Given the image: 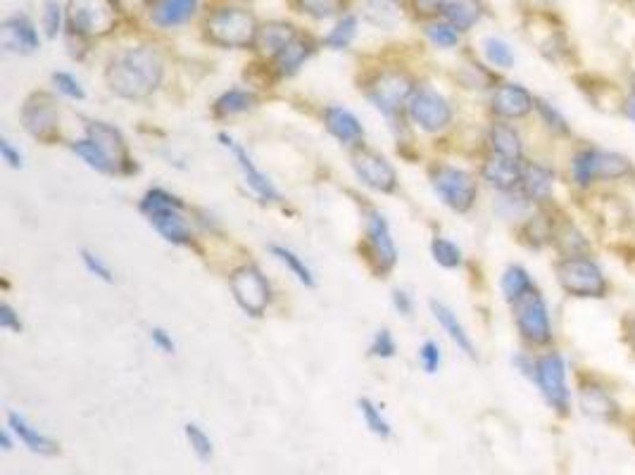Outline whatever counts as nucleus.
I'll return each instance as SVG.
<instances>
[{
  "instance_id": "1",
  "label": "nucleus",
  "mask_w": 635,
  "mask_h": 475,
  "mask_svg": "<svg viewBox=\"0 0 635 475\" xmlns=\"http://www.w3.org/2000/svg\"><path fill=\"white\" fill-rule=\"evenodd\" d=\"M162 76H165L162 55L150 46H138L117 55L110 62L105 79L119 98L143 100L157 91V86L162 84Z\"/></svg>"
},
{
  "instance_id": "2",
  "label": "nucleus",
  "mask_w": 635,
  "mask_h": 475,
  "mask_svg": "<svg viewBox=\"0 0 635 475\" xmlns=\"http://www.w3.org/2000/svg\"><path fill=\"white\" fill-rule=\"evenodd\" d=\"M569 181L576 190H595L605 183L635 181V162L619 150L583 143L569 157Z\"/></svg>"
},
{
  "instance_id": "3",
  "label": "nucleus",
  "mask_w": 635,
  "mask_h": 475,
  "mask_svg": "<svg viewBox=\"0 0 635 475\" xmlns=\"http://www.w3.org/2000/svg\"><path fill=\"white\" fill-rule=\"evenodd\" d=\"M555 278L564 295L574 300H607L612 293V281H609L602 264L590 255L559 257L555 262Z\"/></svg>"
},
{
  "instance_id": "4",
  "label": "nucleus",
  "mask_w": 635,
  "mask_h": 475,
  "mask_svg": "<svg viewBox=\"0 0 635 475\" xmlns=\"http://www.w3.org/2000/svg\"><path fill=\"white\" fill-rule=\"evenodd\" d=\"M533 383L545 399V404L557 416H569L574 407V392L569 385V361L559 350H548L538 354Z\"/></svg>"
},
{
  "instance_id": "5",
  "label": "nucleus",
  "mask_w": 635,
  "mask_h": 475,
  "mask_svg": "<svg viewBox=\"0 0 635 475\" xmlns=\"http://www.w3.org/2000/svg\"><path fill=\"white\" fill-rule=\"evenodd\" d=\"M514 326L521 335V340L531 347H550L555 342V326H552V314L540 290H531L526 297H521L517 304H512Z\"/></svg>"
},
{
  "instance_id": "6",
  "label": "nucleus",
  "mask_w": 635,
  "mask_h": 475,
  "mask_svg": "<svg viewBox=\"0 0 635 475\" xmlns=\"http://www.w3.org/2000/svg\"><path fill=\"white\" fill-rule=\"evenodd\" d=\"M255 17L241 8H222L207 19V36L224 48H248L257 41Z\"/></svg>"
},
{
  "instance_id": "7",
  "label": "nucleus",
  "mask_w": 635,
  "mask_h": 475,
  "mask_svg": "<svg viewBox=\"0 0 635 475\" xmlns=\"http://www.w3.org/2000/svg\"><path fill=\"white\" fill-rule=\"evenodd\" d=\"M431 183L438 198L457 214L469 212L476 205V198H479V181L467 169L443 164V167L433 169Z\"/></svg>"
},
{
  "instance_id": "8",
  "label": "nucleus",
  "mask_w": 635,
  "mask_h": 475,
  "mask_svg": "<svg viewBox=\"0 0 635 475\" xmlns=\"http://www.w3.org/2000/svg\"><path fill=\"white\" fill-rule=\"evenodd\" d=\"M67 19L81 36H105L117 24V0H69Z\"/></svg>"
},
{
  "instance_id": "9",
  "label": "nucleus",
  "mask_w": 635,
  "mask_h": 475,
  "mask_svg": "<svg viewBox=\"0 0 635 475\" xmlns=\"http://www.w3.org/2000/svg\"><path fill=\"white\" fill-rule=\"evenodd\" d=\"M231 293H234L238 307L250 316H262L267 312L269 300H272V288L267 278L257 266H241L231 274Z\"/></svg>"
},
{
  "instance_id": "10",
  "label": "nucleus",
  "mask_w": 635,
  "mask_h": 475,
  "mask_svg": "<svg viewBox=\"0 0 635 475\" xmlns=\"http://www.w3.org/2000/svg\"><path fill=\"white\" fill-rule=\"evenodd\" d=\"M407 112H410V119L419 129L429 133L448 129L452 122V105L438 91L426 86L417 88L412 93L410 103H407Z\"/></svg>"
},
{
  "instance_id": "11",
  "label": "nucleus",
  "mask_w": 635,
  "mask_h": 475,
  "mask_svg": "<svg viewBox=\"0 0 635 475\" xmlns=\"http://www.w3.org/2000/svg\"><path fill=\"white\" fill-rule=\"evenodd\" d=\"M578 407L595 421L614 423L619 418V402H616L614 392L609 390V385L602 378H597L595 373H583L578 378Z\"/></svg>"
},
{
  "instance_id": "12",
  "label": "nucleus",
  "mask_w": 635,
  "mask_h": 475,
  "mask_svg": "<svg viewBox=\"0 0 635 475\" xmlns=\"http://www.w3.org/2000/svg\"><path fill=\"white\" fill-rule=\"evenodd\" d=\"M414 88L410 76L402 72H383L376 76L369 86V100L379 107V110L386 114V117H393L395 112L400 110L402 105L410 103Z\"/></svg>"
},
{
  "instance_id": "13",
  "label": "nucleus",
  "mask_w": 635,
  "mask_h": 475,
  "mask_svg": "<svg viewBox=\"0 0 635 475\" xmlns=\"http://www.w3.org/2000/svg\"><path fill=\"white\" fill-rule=\"evenodd\" d=\"M490 110L502 122H519V119H526L528 114L536 112V95L528 91L526 86L505 81V84L495 86L493 98H490Z\"/></svg>"
},
{
  "instance_id": "14",
  "label": "nucleus",
  "mask_w": 635,
  "mask_h": 475,
  "mask_svg": "<svg viewBox=\"0 0 635 475\" xmlns=\"http://www.w3.org/2000/svg\"><path fill=\"white\" fill-rule=\"evenodd\" d=\"M352 167H355L357 179H360L364 186L379 190V193H393L395 186H398L395 169L386 157L379 155V152L367 148L357 150L355 155H352Z\"/></svg>"
},
{
  "instance_id": "15",
  "label": "nucleus",
  "mask_w": 635,
  "mask_h": 475,
  "mask_svg": "<svg viewBox=\"0 0 635 475\" xmlns=\"http://www.w3.org/2000/svg\"><path fill=\"white\" fill-rule=\"evenodd\" d=\"M555 188H557V171L555 167L545 162H524V171H521V186L519 193L531 202L533 207H548L555 200Z\"/></svg>"
},
{
  "instance_id": "16",
  "label": "nucleus",
  "mask_w": 635,
  "mask_h": 475,
  "mask_svg": "<svg viewBox=\"0 0 635 475\" xmlns=\"http://www.w3.org/2000/svg\"><path fill=\"white\" fill-rule=\"evenodd\" d=\"M22 122L31 136L41 138V141H50L60 124V112L55 107V100L46 93L31 95L22 107Z\"/></svg>"
},
{
  "instance_id": "17",
  "label": "nucleus",
  "mask_w": 635,
  "mask_h": 475,
  "mask_svg": "<svg viewBox=\"0 0 635 475\" xmlns=\"http://www.w3.org/2000/svg\"><path fill=\"white\" fill-rule=\"evenodd\" d=\"M367 245L372 255L374 269L379 274H388L398 262V250H395L391 226L381 212H369L367 217Z\"/></svg>"
},
{
  "instance_id": "18",
  "label": "nucleus",
  "mask_w": 635,
  "mask_h": 475,
  "mask_svg": "<svg viewBox=\"0 0 635 475\" xmlns=\"http://www.w3.org/2000/svg\"><path fill=\"white\" fill-rule=\"evenodd\" d=\"M219 143H222L224 148L229 150L231 155H234L238 169L243 171L245 183H248L250 190H253L257 198H262L264 202H276V200H281L279 190H276L274 183L267 179V174H262V171L257 169V164L253 162V157L248 155V150H245L241 143H236L234 138L229 136V133H219Z\"/></svg>"
},
{
  "instance_id": "19",
  "label": "nucleus",
  "mask_w": 635,
  "mask_h": 475,
  "mask_svg": "<svg viewBox=\"0 0 635 475\" xmlns=\"http://www.w3.org/2000/svg\"><path fill=\"white\" fill-rule=\"evenodd\" d=\"M521 171H524V162L490 152L481 167V179L498 193H514L521 186Z\"/></svg>"
},
{
  "instance_id": "20",
  "label": "nucleus",
  "mask_w": 635,
  "mask_h": 475,
  "mask_svg": "<svg viewBox=\"0 0 635 475\" xmlns=\"http://www.w3.org/2000/svg\"><path fill=\"white\" fill-rule=\"evenodd\" d=\"M86 131H88V138H91V141L110 157V162L115 164L117 171H122L124 167L129 169L127 143H124L122 133H119L115 126L105 122H91L86 126Z\"/></svg>"
},
{
  "instance_id": "21",
  "label": "nucleus",
  "mask_w": 635,
  "mask_h": 475,
  "mask_svg": "<svg viewBox=\"0 0 635 475\" xmlns=\"http://www.w3.org/2000/svg\"><path fill=\"white\" fill-rule=\"evenodd\" d=\"M39 34H36L34 24L29 17L24 15H12L5 19L3 24V48L8 53H34L39 48Z\"/></svg>"
},
{
  "instance_id": "22",
  "label": "nucleus",
  "mask_w": 635,
  "mask_h": 475,
  "mask_svg": "<svg viewBox=\"0 0 635 475\" xmlns=\"http://www.w3.org/2000/svg\"><path fill=\"white\" fill-rule=\"evenodd\" d=\"M8 428L15 433L17 440L22 442L29 452L41 454V456H55L60 452V445L53 440V437L39 433V428H34L31 423L17 411H10L8 414Z\"/></svg>"
},
{
  "instance_id": "23",
  "label": "nucleus",
  "mask_w": 635,
  "mask_h": 475,
  "mask_svg": "<svg viewBox=\"0 0 635 475\" xmlns=\"http://www.w3.org/2000/svg\"><path fill=\"white\" fill-rule=\"evenodd\" d=\"M148 221L155 226V231L160 233L167 243L172 245H191L193 233L191 226L186 224V219L181 217V209H160V212L148 214Z\"/></svg>"
},
{
  "instance_id": "24",
  "label": "nucleus",
  "mask_w": 635,
  "mask_h": 475,
  "mask_svg": "<svg viewBox=\"0 0 635 475\" xmlns=\"http://www.w3.org/2000/svg\"><path fill=\"white\" fill-rule=\"evenodd\" d=\"M324 124H326V131H329L333 138H338L343 145L357 143L364 136V126L360 124V119L341 105L326 107Z\"/></svg>"
},
{
  "instance_id": "25",
  "label": "nucleus",
  "mask_w": 635,
  "mask_h": 475,
  "mask_svg": "<svg viewBox=\"0 0 635 475\" xmlns=\"http://www.w3.org/2000/svg\"><path fill=\"white\" fill-rule=\"evenodd\" d=\"M488 145L493 155L509 157V160L524 162V141H521V133L517 126L498 119L488 131Z\"/></svg>"
},
{
  "instance_id": "26",
  "label": "nucleus",
  "mask_w": 635,
  "mask_h": 475,
  "mask_svg": "<svg viewBox=\"0 0 635 475\" xmlns=\"http://www.w3.org/2000/svg\"><path fill=\"white\" fill-rule=\"evenodd\" d=\"M555 250L559 257H576V255H590L593 252V243H590L586 233L581 231V226L569 217L557 219V231H555Z\"/></svg>"
},
{
  "instance_id": "27",
  "label": "nucleus",
  "mask_w": 635,
  "mask_h": 475,
  "mask_svg": "<svg viewBox=\"0 0 635 475\" xmlns=\"http://www.w3.org/2000/svg\"><path fill=\"white\" fill-rule=\"evenodd\" d=\"M200 0H155L150 8V17L160 29H172L186 24L196 15Z\"/></svg>"
},
{
  "instance_id": "28",
  "label": "nucleus",
  "mask_w": 635,
  "mask_h": 475,
  "mask_svg": "<svg viewBox=\"0 0 635 475\" xmlns=\"http://www.w3.org/2000/svg\"><path fill=\"white\" fill-rule=\"evenodd\" d=\"M431 312H433V316H436V321L440 323V328H443V331L448 333V338L455 342L457 350L467 354L469 359H476L474 340H471L467 328L462 326V321L457 319V314L452 312L450 307H445L443 302H436V300H431Z\"/></svg>"
},
{
  "instance_id": "29",
  "label": "nucleus",
  "mask_w": 635,
  "mask_h": 475,
  "mask_svg": "<svg viewBox=\"0 0 635 475\" xmlns=\"http://www.w3.org/2000/svg\"><path fill=\"white\" fill-rule=\"evenodd\" d=\"M538 285L536 281H533V276L528 274L526 266L521 264H509L505 271H502L500 276V290H502V297H505V302L512 307V304H517L521 297H526L531 290H536Z\"/></svg>"
},
{
  "instance_id": "30",
  "label": "nucleus",
  "mask_w": 635,
  "mask_h": 475,
  "mask_svg": "<svg viewBox=\"0 0 635 475\" xmlns=\"http://www.w3.org/2000/svg\"><path fill=\"white\" fill-rule=\"evenodd\" d=\"M362 17L379 29H395L402 19L400 0H362Z\"/></svg>"
},
{
  "instance_id": "31",
  "label": "nucleus",
  "mask_w": 635,
  "mask_h": 475,
  "mask_svg": "<svg viewBox=\"0 0 635 475\" xmlns=\"http://www.w3.org/2000/svg\"><path fill=\"white\" fill-rule=\"evenodd\" d=\"M295 38H298V34H295V29L291 27V24L269 22V24H264V27H260V31H257L255 43H257V48L262 50V53L276 57L286 46H291Z\"/></svg>"
},
{
  "instance_id": "32",
  "label": "nucleus",
  "mask_w": 635,
  "mask_h": 475,
  "mask_svg": "<svg viewBox=\"0 0 635 475\" xmlns=\"http://www.w3.org/2000/svg\"><path fill=\"white\" fill-rule=\"evenodd\" d=\"M443 12H445V19H448L457 31L474 29L483 17V8L479 0H452Z\"/></svg>"
},
{
  "instance_id": "33",
  "label": "nucleus",
  "mask_w": 635,
  "mask_h": 475,
  "mask_svg": "<svg viewBox=\"0 0 635 475\" xmlns=\"http://www.w3.org/2000/svg\"><path fill=\"white\" fill-rule=\"evenodd\" d=\"M536 114H538L540 124H543L545 129H548L555 138H571V136H574V129H571L567 114L559 110L555 103H550V100L536 98Z\"/></svg>"
},
{
  "instance_id": "34",
  "label": "nucleus",
  "mask_w": 635,
  "mask_h": 475,
  "mask_svg": "<svg viewBox=\"0 0 635 475\" xmlns=\"http://www.w3.org/2000/svg\"><path fill=\"white\" fill-rule=\"evenodd\" d=\"M312 43L307 41V38H295V41L291 43V46H286L284 50H281L279 55L274 57L276 62V69H279V74L284 76H293L295 72H298L300 67L305 65L307 57L312 55Z\"/></svg>"
},
{
  "instance_id": "35",
  "label": "nucleus",
  "mask_w": 635,
  "mask_h": 475,
  "mask_svg": "<svg viewBox=\"0 0 635 475\" xmlns=\"http://www.w3.org/2000/svg\"><path fill=\"white\" fill-rule=\"evenodd\" d=\"M257 98L250 91H241V88H231V91L222 93L217 98L215 110L219 117H234V114H243L253 110Z\"/></svg>"
},
{
  "instance_id": "36",
  "label": "nucleus",
  "mask_w": 635,
  "mask_h": 475,
  "mask_svg": "<svg viewBox=\"0 0 635 475\" xmlns=\"http://www.w3.org/2000/svg\"><path fill=\"white\" fill-rule=\"evenodd\" d=\"M72 152L77 157H81V160H84L88 167L100 171V174H117L115 164L110 162V157L105 155V152L100 150L98 145L91 141V138H84V141H74Z\"/></svg>"
},
{
  "instance_id": "37",
  "label": "nucleus",
  "mask_w": 635,
  "mask_h": 475,
  "mask_svg": "<svg viewBox=\"0 0 635 475\" xmlns=\"http://www.w3.org/2000/svg\"><path fill=\"white\" fill-rule=\"evenodd\" d=\"M357 407H360V414L364 418V423H367V428L372 430L376 437H381V440H388V437L393 435L391 421H388V418L383 416L381 407L374 402V399L360 397V399H357Z\"/></svg>"
},
{
  "instance_id": "38",
  "label": "nucleus",
  "mask_w": 635,
  "mask_h": 475,
  "mask_svg": "<svg viewBox=\"0 0 635 475\" xmlns=\"http://www.w3.org/2000/svg\"><path fill=\"white\" fill-rule=\"evenodd\" d=\"M269 250H272V255L279 259L281 264H286V269L291 271V274L298 278L300 283L307 285V288H314V276H312L310 266H307L303 259L295 255L293 250H288V247H284V245H272Z\"/></svg>"
},
{
  "instance_id": "39",
  "label": "nucleus",
  "mask_w": 635,
  "mask_h": 475,
  "mask_svg": "<svg viewBox=\"0 0 635 475\" xmlns=\"http://www.w3.org/2000/svg\"><path fill=\"white\" fill-rule=\"evenodd\" d=\"M483 55L495 69H512L514 67V50L509 48L507 41L498 36H488L483 41Z\"/></svg>"
},
{
  "instance_id": "40",
  "label": "nucleus",
  "mask_w": 635,
  "mask_h": 475,
  "mask_svg": "<svg viewBox=\"0 0 635 475\" xmlns=\"http://www.w3.org/2000/svg\"><path fill=\"white\" fill-rule=\"evenodd\" d=\"M184 435H186L188 447H191V452L196 454L198 459L203 461V464L212 461V456H215V445H212L210 435H207L205 430L198 426V423H186Z\"/></svg>"
},
{
  "instance_id": "41",
  "label": "nucleus",
  "mask_w": 635,
  "mask_h": 475,
  "mask_svg": "<svg viewBox=\"0 0 635 475\" xmlns=\"http://www.w3.org/2000/svg\"><path fill=\"white\" fill-rule=\"evenodd\" d=\"M431 255L436 259V264L443 266V269H457V266H462L464 262L460 245L452 243L448 238H433Z\"/></svg>"
},
{
  "instance_id": "42",
  "label": "nucleus",
  "mask_w": 635,
  "mask_h": 475,
  "mask_svg": "<svg viewBox=\"0 0 635 475\" xmlns=\"http://www.w3.org/2000/svg\"><path fill=\"white\" fill-rule=\"evenodd\" d=\"M355 34H357V19L352 15H345L341 22L331 29V34L324 38V46L333 50H343L350 46Z\"/></svg>"
},
{
  "instance_id": "43",
  "label": "nucleus",
  "mask_w": 635,
  "mask_h": 475,
  "mask_svg": "<svg viewBox=\"0 0 635 475\" xmlns=\"http://www.w3.org/2000/svg\"><path fill=\"white\" fill-rule=\"evenodd\" d=\"M169 207L184 209V202L176 198V195L167 193V190H162V188L148 190V193L143 195V200H141V212L146 214V217H148V214L160 212V209H169Z\"/></svg>"
},
{
  "instance_id": "44",
  "label": "nucleus",
  "mask_w": 635,
  "mask_h": 475,
  "mask_svg": "<svg viewBox=\"0 0 635 475\" xmlns=\"http://www.w3.org/2000/svg\"><path fill=\"white\" fill-rule=\"evenodd\" d=\"M426 36L431 38V43H436L438 48H455L460 43V31L452 27L450 22H436L426 27Z\"/></svg>"
},
{
  "instance_id": "45",
  "label": "nucleus",
  "mask_w": 635,
  "mask_h": 475,
  "mask_svg": "<svg viewBox=\"0 0 635 475\" xmlns=\"http://www.w3.org/2000/svg\"><path fill=\"white\" fill-rule=\"evenodd\" d=\"M295 3L300 5V10L317 19L333 17L341 10V0H295Z\"/></svg>"
},
{
  "instance_id": "46",
  "label": "nucleus",
  "mask_w": 635,
  "mask_h": 475,
  "mask_svg": "<svg viewBox=\"0 0 635 475\" xmlns=\"http://www.w3.org/2000/svg\"><path fill=\"white\" fill-rule=\"evenodd\" d=\"M395 350H398V345H395L391 331H386V328L376 333L372 345H369V354H372V357H379V359L395 357Z\"/></svg>"
},
{
  "instance_id": "47",
  "label": "nucleus",
  "mask_w": 635,
  "mask_h": 475,
  "mask_svg": "<svg viewBox=\"0 0 635 475\" xmlns=\"http://www.w3.org/2000/svg\"><path fill=\"white\" fill-rule=\"evenodd\" d=\"M419 361H421V369L426 373H438L440 364H443V354H440L438 342L426 340L419 350Z\"/></svg>"
},
{
  "instance_id": "48",
  "label": "nucleus",
  "mask_w": 635,
  "mask_h": 475,
  "mask_svg": "<svg viewBox=\"0 0 635 475\" xmlns=\"http://www.w3.org/2000/svg\"><path fill=\"white\" fill-rule=\"evenodd\" d=\"M53 84L58 86V91H60L62 95H67V98H72V100H84V98H86L84 88H81V84H79L77 79H74L72 74H67V72H55V74H53Z\"/></svg>"
},
{
  "instance_id": "49",
  "label": "nucleus",
  "mask_w": 635,
  "mask_h": 475,
  "mask_svg": "<svg viewBox=\"0 0 635 475\" xmlns=\"http://www.w3.org/2000/svg\"><path fill=\"white\" fill-rule=\"evenodd\" d=\"M81 259H84V266L88 269V274L98 276L100 281H105V283H115V276H112L110 266L105 264L98 255H93L91 250H81Z\"/></svg>"
},
{
  "instance_id": "50",
  "label": "nucleus",
  "mask_w": 635,
  "mask_h": 475,
  "mask_svg": "<svg viewBox=\"0 0 635 475\" xmlns=\"http://www.w3.org/2000/svg\"><path fill=\"white\" fill-rule=\"evenodd\" d=\"M43 27H46L48 38H58L62 29V10L55 0H48L46 10H43Z\"/></svg>"
},
{
  "instance_id": "51",
  "label": "nucleus",
  "mask_w": 635,
  "mask_h": 475,
  "mask_svg": "<svg viewBox=\"0 0 635 475\" xmlns=\"http://www.w3.org/2000/svg\"><path fill=\"white\" fill-rule=\"evenodd\" d=\"M536 359L538 357H533V354H528V352H517L512 357V364H514V369L521 373V376L533 380V373H536Z\"/></svg>"
},
{
  "instance_id": "52",
  "label": "nucleus",
  "mask_w": 635,
  "mask_h": 475,
  "mask_svg": "<svg viewBox=\"0 0 635 475\" xmlns=\"http://www.w3.org/2000/svg\"><path fill=\"white\" fill-rule=\"evenodd\" d=\"M0 326H3L5 331H12V333H20L22 331L20 314H17L15 309L10 307V304H3V307H0Z\"/></svg>"
},
{
  "instance_id": "53",
  "label": "nucleus",
  "mask_w": 635,
  "mask_h": 475,
  "mask_svg": "<svg viewBox=\"0 0 635 475\" xmlns=\"http://www.w3.org/2000/svg\"><path fill=\"white\" fill-rule=\"evenodd\" d=\"M150 340H153L157 350L165 354H174L176 350V342L172 340V335H169L165 328H153V331H150Z\"/></svg>"
},
{
  "instance_id": "54",
  "label": "nucleus",
  "mask_w": 635,
  "mask_h": 475,
  "mask_svg": "<svg viewBox=\"0 0 635 475\" xmlns=\"http://www.w3.org/2000/svg\"><path fill=\"white\" fill-rule=\"evenodd\" d=\"M0 157H3L5 162H8V167L12 169H22V152L12 148V143L8 141V138H0Z\"/></svg>"
},
{
  "instance_id": "55",
  "label": "nucleus",
  "mask_w": 635,
  "mask_h": 475,
  "mask_svg": "<svg viewBox=\"0 0 635 475\" xmlns=\"http://www.w3.org/2000/svg\"><path fill=\"white\" fill-rule=\"evenodd\" d=\"M619 112H621V117H624V119H626V122L635 124V84H633L631 88H628V91H626V95H624V98H621Z\"/></svg>"
},
{
  "instance_id": "56",
  "label": "nucleus",
  "mask_w": 635,
  "mask_h": 475,
  "mask_svg": "<svg viewBox=\"0 0 635 475\" xmlns=\"http://www.w3.org/2000/svg\"><path fill=\"white\" fill-rule=\"evenodd\" d=\"M621 333H624L626 347L631 350V354L635 357V314L624 316V323H621Z\"/></svg>"
},
{
  "instance_id": "57",
  "label": "nucleus",
  "mask_w": 635,
  "mask_h": 475,
  "mask_svg": "<svg viewBox=\"0 0 635 475\" xmlns=\"http://www.w3.org/2000/svg\"><path fill=\"white\" fill-rule=\"evenodd\" d=\"M414 8L421 15H436V12L448 8V0H414Z\"/></svg>"
},
{
  "instance_id": "58",
  "label": "nucleus",
  "mask_w": 635,
  "mask_h": 475,
  "mask_svg": "<svg viewBox=\"0 0 635 475\" xmlns=\"http://www.w3.org/2000/svg\"><path fill=\"white\" fill-rule=\"evenodd\" d=\"M393 304H395V309H398L402 316H410L414 312L412 297H410V293H405V290H395V293H393Z\"/></svg>"
},
{
  "instance_id": "59",
  "label": "nucleus",
  "mask_w": 635,
  "mask_h": 475,
  "mask_svg": "<svg viewBox=\"0 0 635 475\" xmlns=\"http://www.w3.org/2000/svg\"><path fill=\"white\" fill-rule=\"evenodd\" d=\"M10 433H12L10 428H5L3 433H0V442H3V449H5V452H10V449H12V437H10Z\"/></svg>"
}]
</instances>
